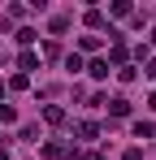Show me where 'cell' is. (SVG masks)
Wrapping results in <instances>:
<instances>
[{"instance_id": "obj_1", "label": "cell", "mask_w": 156, "mask_h": 160, "mask_svg": "<svg viewBox=\"0 0 156 160\" xmlns=\"http://www.w3.org/2000/svg\"><path fill=\"white\" fill-rule=\"evenodd\" d=\"M126 39H117V35H113V39H108V61H113V65H117V69H122V65H126Z\"/></svg>"}, {"instance_id": "obj_2", "label": "cell", "mask_w": 156, "mask_h": 160, "mask_svg": "<svg viewBox=\"0 0 156 160\" xmlns=\"http://www.w3.org/2000/svg\"><path fill=\"white\" fill-rule=\"evenodd\" d=\"M104 108H108V117H130V100H126V95H113Z\"/></svg>"}, {"instance_id": "obj_3", "label": "cell", "mask_w": 156, "mask_h": 160, "mask_svg": "<svg viewBox=\"0 0 156 160\" xmlns=\"http://www.w3.org/2000/svg\"><path fill=\"white\" fill-rule=\"evenodd\" d=\"M70 156V143H44V160H65Z\"/></svg>"}, {"instance_id": "obj_4", "label": "cell", "mask_w": 156, "mask_h": 160, "mask_svg": "<svg viewBox=\"0 0 156 160\" xmlns=\"http://www.w3.org/2000/svg\"><path fill=\"white\" fill-rule=\"evenodd\" d=\"M44 121H48V126H65V108H61V104H48V108H44Z\"/></svg>"}, {"instance_id": "obj_5", "label": "cell", "mask_w": 156, "mask_h": 160, "mask_svg": "<svg viewBox=\"0 0 156 160\" xmlns=\"http://www.w3.org/2000/svg\"><path fill=\"white\" fill-rule=\"evenodd\" d=\"M74 134H78V138H100V126H96V121H78Z\"/></svg>"}, {"instance_id": "obj_6", "label": "cell", "mask_w": 156, "mask_h": 160, "mask_svg": "<svg viewBox=\"0 0 156 160\" xmlns=\"http://www.w3.org/2000/svg\"><path fill=\"white\" fill-rule=\"evenodd\" d=\"M87 74H91L96 82H100V78H108V61H100V56H96V61L87 65Z\"/></svg>"}, {"instance_id": "obj_7", "label": "cell", "mask_w": 156, "mask_h": 160, "mask_svg": "<svg viewBox=\"0 0 156 160\" xmlns=\"http://www.w3.org/2000/svg\"><path fill=\"white\" fill-rule=\"evenodd\" d=\"M13 39H18V43H22V52H26V48H30V43H35V39H39V35H35V30H30V26H22V30H13Z\"/></svg>"}, {"instance_id": "obj_8", "label": "cell", "mask_w": 156, "mask_h": 160, "mask_svg": "<svg viewBox=\"0 0 156 160\" xmlns=\"http://www.w3.org/2000/svg\"><path fill=\"white\" fill-rule=\"evenodd\" d=\"M82 22H87L91 30H100V26H104V13H100V9H87V13H82Z\"/></svg>"}, {"instance_id": "obj_9", "label": "cell", "mask_w": 156, "mask_h": 160, "mask_svg": "<svg viewBox=\"0 0 156 160\" xmlns=\"http://www.w3.org/2000/svg\"><path fill=\"white\" fill-rule=\"evenodd\" d=\"M18 69H39V56H35L30 48H26V52L18 56Z\"/></svg>"}, {"instance_id": "obj_10", "label": "cell", "mask_w": 156, "mask_h": 160, "mask_svg": "<svg viewBox=\"0 0 156 160\" xmlns=\"http://www.w3.org/2000/svg\"><path fill=\"white\" fill-rule=\"evenodd\" d=\"M152 134H156V126H152V121H134V138H143V143H148Z\"/></svg>"}, {"instance_id": "obj_11", "label": "cell", "mask_w": 156, "mask_h": 160, "mask_svg": "<svg viewBox=\"0 0 156 160\" xmlns=\"http://www.w3.org/2000/svg\"><path fill=\"white\" fill-rule=\"evenodd\" d=\"M78 48H82V52H100V35H82Z\"/></svg>"}, {"instance_id": "obj_12", "label": "cell", "mask_w": 156, "mask_h": 160, "mask_svg": "<svg viewBox=\"0 0 156 160\" xmlns=\"http://www.w3.org/2000/svg\"><path fill=\"white\" fill-rule=\"evenodd\" d=\"M108 13H113V18H130L134 9H130V0H113V9H108Z\"/></svg>"}, {"instance_id": "obj_13", "label": "cell", "mask_w": 156, "mask_h": 160, "mask_svg": "<svg viewBox=\"0 0 156 160\" xmlns=\"http://www.w3.org/2000/svg\"><path fill=\"white\" fill-rule=\"evenodd\" d=\"M52 35H65V30H70V18H65V13H56V18H52Z\"/></svg>"}, {"instance_id": "obj_14", "label": "cell", "mask_w": 156, "mask_h": 160, "mask_svg": "<svg viewBox=\"0 0 156 160\" xmlns=\"http://www.w3.org/2000/svg\"><path fill=\"white\" fill-rule=\"evenodd\" d=\"M18 121V112H13V104H0V126H13Z\"/></svg>"}, {"instance_id": "obj_15", "label": "cell", "mask_w": 156, "mask_h": 160, "mask_svg": "<svg viewBox=\"0 0 156 160\" xmlns=\"http://www.w3.org/2000/svg\"><path fill=\"white\" fill-rule=\"evenodd\" d=\"M26 87H30L26 74H13V78H9V91H26Z\"/></svg>"}, {"instance_id": "obj_16", "label": "cell", "mask_w": 156, "mask_h": 160, "mask_svg": "<svg viewBox=\"0 0 156 160\" xmlns=\"http://www.w3.org/2000/svg\"><path fill=\"white\" fill-rule=\"evenodd\" d=\"M65 69H74V74H78V69H87V65H82V56H78V52H70V56H65Z\"/></svg>"}, {"instance_id": "obj_17", "label": "cell", "mask_w": 156, "mask_h": 160, "mask_svg": "<svg viewBox=\"0 0 156 160\" xmlns=\"http://www.w3.org/2000/svg\"><path fill=\"white\" fill-rule=\"evenodd\" d=\"M117 78H122V82H134V78H139V69H134V65H122V69H117Z\"/></svg>"}, {"instance_id": "obj_18", "label": "cell", "mask_w": 156, "mask_h": 160, "mask_svg": "<svg viewBox=\"0 0 156 160\" xmlns=\"http://www.w3.org/2000/svg\"><path fill=\"white\" fill-rule=\"evenodd\" d=\"M122 160H143V147H126V152H122Z\"/></svg>"}, {"instance_id": "obj_19", "label": "cell", "mask_w": 156, "mask_h": 160, "mask_svg": "<svg viewBox=\"0 0 156 160\" xmlns=\"http://www.w3.org/2000/svg\"><path fill=\"white\" fill-rule=\"evenodd\" d=\"M148 78H156V56H148V69H143Z\"/></svg>"}, {"instance_id": "obj_20", "label": "cell", "mask_w": 156, "mask_h": 160, "mask_svg": "<svg viewBox=\"0 0 156 160\" xmlns=\"http://www.w3.org/2000/svg\"><path fill=\"white\" fill-rule=\"evenodd\" d=\"M82 160H108V156H104V152H87Z\"/></svg>"}, {"instance_id": "obj_21", "label": "cell", "mask_w": 156, "mask_h": 160, "mask_svg": "<svg viewBox=\"0 0 156 160\" xmlns=\"http://www.w3.org/2000/svg\"><path fill=\"white\" fill-rule=\"evenodd\" d=\"M148 108H152V112H156V95H152V100H148Z\"/></svg>"}, {"instance_id": "obj_22", "label": "cell", "mask_w": 156, "mask_h": 160, "mask_svg": "<svg viewBox=\"0 0 156 160\" xmlns=\"http://www.w3.org/2000/svg\"><path fill=\"white\" fill-rule=\"evenodd\" d=\"M0 160H9V152H4V147H0Z\"/></svg>"}, {"instance_id": "obj_23", "label": "cell", "mask_w": 156, "mask_h": 160, "mask_svg": "<svg viewBox=\"0 0 156 160\" xmlns=\"http://www.w3.org/2000/svg\"><path fill=\"white\" fill-rule=\"evenodd\" d=\"M0 95H4V82H0Z\"/></svg>"}]
</instances>
